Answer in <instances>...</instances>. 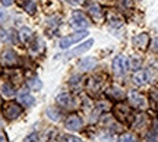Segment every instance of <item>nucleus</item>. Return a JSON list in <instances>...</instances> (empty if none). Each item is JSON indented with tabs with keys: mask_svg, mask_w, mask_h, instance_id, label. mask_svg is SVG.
I'll list each match as a JSON object with an SVG mask.
<instances>
[{
	"mask_svg": "<svg viewBox=\"0 0 158 142\" xmlns=\"http://www.w3.org/2000/svg\"><path fill=\"white\" fill-rule=\"evenodd\" d=\"M22 114V107L16 102H6L3 107V116L7 120H15Z\"/></svg>",
	"mask_w": 158,
	"mask_h": 142,
	"instance_id": "nucleus-1",
	"label": "nucleus"
},
{
	"mask_svg": "<svg viewBox=\"0 0 158 142\" xmlns=\"http://www.w3.org/2000/svg\"><path fill=\"white\" fill-rule=\"evenodd\" d=\"M86 35H88L86 31H78V32H75V34L62 38L60 43H59V46H60V48H69L70 46H73L75 43H79L81 40H84Z\"/></svg>",
	"mask_w": 158,
	"mask_h": 142,
	"instance_id": "nucleus-2",
	"label": "nucleus"
},
{
	"mask_svg": "<svg viewBox=\"0 0 158 142\" xmlns=\"http://www.w3.org/2000/svg\"><path fill=\"white\" fill-rule=\"evenodd\" d=\"M70 25H72V27H75V28L85 29V28H88V27H89L91 22H89V19L85 16L82 12L75 10L73 15H72V19H70Z\"/></svg>",
	"mask_w": 158,
	"mask_h": 142,
	"instance_id": "nucleus-3",
	"label": "nucleus"
},
{
	"mask_svg": "<svg viewBox=\"0 0 158 142\" xmlns=\"http://www.w3.org/2000/svg\"><path fill=\"white\" fill-rule=\"evenodd\" d=\"M129 69V60L126 59L124 56H117L114 57L113 60V72L116 75H124Z\"/></svg>",
	"mask_w": 158,
	"mask_h": 142,
	"instance_id": "nucleus-4",
	"label": "nucleus"
},
{
	"mask_svg": "<svg viewBox=\"0 0 158 142\" xmlns=\"http://www.w3.org/2000/svg\"><path fill=\"white\" fill-rule=\"evenodd\" d=\"M92 44H94V40H92V38L88 41H85L81 46L75 47V48H72L70 51H68V53H66V59H73V57L79 56V54H84L85 51H88L91 47H92Z\"/></svg>",
	"mask_w": 158,
	"mask_h": 142,
	"instance_id": "nucleus-5",
	"label": "nucleus"
},
{
	"mask_svg": "<svg viewBox=\"0 0 158 142\" xmlns=\"http://www.w3.org/2000/svg\"><path fill=\"white\" fill-rule=\"evenodd\" d=\"M114 114L120 122H129L130 120V108L126 106V104H117L114 107Z\"/></svg>",
	"mask_w": 158,
	"mask_h": 142,
	"instance_id": "nucleus-6",
	"label": "nucleus"
},
{
	"mask_svg": "<svg viewBox=\"0 0 158 142\" xmlns=\"http://www.w3.org/2000/svg\"><path fill=\"white\" fill-rule=\"evenodd\" d=\"M129 102L135 108H145L147 107V98L136 91H132L129 94Z\"/></svg>",
	"mask_w": 158,
	"mask_h": 142,
	"instance_id": "nucleus-7",
	"label": "nucleus"
},
{
	"mask_svg": "<svg viewBox=\"0 0 158 142\" xmlns=\"http://www.w3.org/2000/svg\"><path fill=\"white\" fill-rule=\"evenodd\" d=\"M66 127L68 131H72V132H78L82 129V119L76 116V114H70L66 120Z\"/></svg>",
	"mask_w": 158,
	"mask_h": 142,
	"instance_id": "nucleus-8",
	"label": "nucleus"
},
{
	"mask_svg": "<svg viewBox=\"0 0 158 142\" xmlns=\"http://www.w3.org/2000/svg\"><path fill=\"white\" fill-rule=\"evenodd\" d=\"M88 13L91 15V19H94L95 22H100L104 18V12H102L101 6L97 5V3H92V5L88 6Z\"/></svg>",
	"mask_w": 158,
	"mask_h": 142,
	"instance_id": "nucleus-9",
	"label": "nucleus"
},
{
	"mask_svg": "<svg viewBox=\"0 0 158 142\" xmlns=\"http://www.w3.org/2000/svg\"><path fill=\"white\" fill-rule=\"evenodd\" d=\"M133 44H135L138 48H141V50H147V47L149 46V37L148 34H139L136 35L135 38H133Z\"/></svg>",
	"mask_w": 158,
	"mask_h": 142,
	"instance_id": "nucleus-10",
	"label": "nucleus"
},
{
	"mask_svg": "<svg viewBox=\"0 0 158 142\" xmlns=\"http://www.w3.org/2000/svg\"><path fill=\"white\" fill-rule=\"evenodd\" d=\"M56 101L60 104V106H63V107H73V98H72V95L70 94H68V92H63V94H59L56 98Z\"/></svg>",
	"mask_w": 158,
	"mask_h": 142,
	"instance_id": "nucleus-11",
	"label": "nucleus"
},
{
	"mask_svg": "<svg viewBox=\"0 0 158 142\" xmlns=\"http://www.w3.org/2000/svg\"><path fill=\"white\" fill-rule=\"evenodd\" d=\"M3 62H5V65H6V66H9V68H12V66H16V65H18L16 53H15L13 50L5 51V54H3Z\"/></svg>",
	"mask_w": 158,
	"mask_h": 142,
	"instance_id": "nucleus-12",
	"label": "nucleus"
},
{
	"mask_svg": "<svg viewBox=\"0 0 158 142\" xmlns=\"http://www.w3.org/2000/svg\"><path fill=\"white\" fill-rule=\"evenodd\" d=\"M18 101H19V104H22V106H25V107H31V106H34V97L31 95V94H28V92H21L19 95H18Z\"/></svg>",
	"mask_w": 158,
	"mask_h": 142,
	"instance_id": "nucleus-13",
	"label": "nucleus"
},
{
	"mask_svg": "<svg viewBox=\"0 0 158 142\" xmlns=\"http://www.w3.org/2000/svg\"><path fill=\"white\" fill-rule=\"evenodd\" d=\"M148 81H149L148 72H145V70H139V72H136L133 75V82H135L136 85H145Z\"/></svg>",
	"mask_w": 158,
	"mask_h": 142,
	"instance_id": "nucleus-14",
	"label": "nucleus"
},
{
	"mask_svg": "<svg viewBox=\"0 0 158 142\" xmlns=\"http://www.w3.org/2000/svg\"><path fill=\"white\" fill-rule=\"evenodd\" d=\"M97 60L94 59V57H86V59H84V60H81L78 65V68L81 69V70H89V69H92L94 66H95Z\"/></svg>",
	"mask_w": 158,
	"mask_h": 142,
	"instance_id": "nucleus-15",
	"label": "nucleus"
},
{
	"mask_svg": "<svg viewBox=\"0 0 158 142\" xmlns=\"http://www.w3.org/2000/svg\"><path fill=\"white\" fill-rule=\"evenodd\" d=\"M107 95L111 97V98H114V100H123L124 92H123V90H120V88H117V86H113V88H110V90L107 91Z\"/></svg>",
	"mask_w": 158,
	"mask_h": 142,
	"instance_id": "nucleus-16",
	"label": "nucleus"
},
{
	"mask_svg": "<svg viewBox=\"0 0 158 142\" xmlns=\"http://www.w3.org/2000/svg\"><path fill=\"white\" fill-rule=\"evenodd\" d=\"M2 92H3L5 97H13L15 95V88H13L9 82H6V84L2 85Z\"/></svg>",
	"mask_w": 158,
	"mask_h": 142,
	"instance_id": "nucleus-17",
	"label": "nucleus"
},
{
	"mask_svg": "<svg viewBox=\"0 0 158 142\" xmlns=\"http://www.w3.org/2000/svg\"><path fill=\"white\" fill-rule=\"evenodd\" d=\"M28 86L31 88V90H35V91H38V90H41L43 84H41V81H40L38 78H31V79L28 81Z\"/></svg>",
	"mask_w": 158,
	"mask_h": 142,
	"instance_id": "nucleus-18",
	"label": "nucleus"
},
{
	"mask_svg": "<svg viewBox=\"0 0 158 142\" xmlns=\"http://www.w3.org/2000/svg\"><path fill=\"white\" fill-rule=\"evenodd\" d=\"M23 9L28 12V13H35V10H37V5H35V2H32V0H25Z\"/></svg>",
	"mask_w": 158,
	"mask_h": 142,
	"instance_id": "nucleus-19",
	"label": "nucleus"
},
{
	"mask_svg": "<svg viewBox=\"0 0 158 142\" xmlns=\"http://www.w3.org/2000/svg\"><path fill=\"white\" fill-rule=\"evenodd\" d=\"M19 37H21V40H22L23 43H27V41L32 37V32H31V29L29 28H22L21 31H19Z\"/></svg>",
	"mask_w": 158,
	"mask_h": 142,
	"instance_id": "nucleus-20",
	"label": "nucleus"
},
{
	"mask_svg": "<svg viewBox=\"0 0 158 142\" xmlns=\"http://www.w3.org/2000/svg\"><path fill=\"white\" fill-rule=\"evenodd\" d=\"M118 142H136V138L132 135V133H124L120 136Z\"/></svg>",
	"mask_w": 158,
	"mask_h": 142,
	"instance_id": "nucleus-21",
	"label": "nucleus"
},
{
	"mask_svg": "<svg viewBox=\"0 0 158 142\" xmlns=\"http://www.w3.org/2000/svg\"><path fill=\"white\" fill-rule=\"evenodd\" d=\"M47 114H48V116H50V119L51 120H60V113H59V111H54V108H48V110H47Z\"/></svg>",
	"mask_w": 158,
	"mask_h": 142,
	"instance_id": "nucleus-22",
	"label": "nucleus"
},
{
	"mask_svg": "<svg viewBox=\"0 0 158 142\" xmlns=\"http://www.w3.org/2000/svg\"><path fill=\"white\" fill-rule=\"evenodd\" d=\"M62 142H82L79 138L73 136V135H66V136L62 138Z\"/></svg>",
	"mask_w": 158,
	"mask_h": 142,
	"instance_id": "nucleus-23",
	"label": "nucleus"
},
{
	"mask_svg": "<svg viewBox=\"0 0 158 142\" xmlns=\"http://www.w3.org/2000/svg\"><path fill=\"white\" fill-rule=\"evenodd\" d=\"M23 142H37V135H35V133L34 135H29V136Z\"/></svg>",
	"mask_w": 158,
	"mask_h": 142,
	"instance_id": "nucleus-24",
	"label": "nucleus"
},
{
	"mask_svg": "<svg viewBox=\"0 0 158 142\" xmlns=\"http://www.w3.org/2000/svg\"><path fill=\"white\" fill-rule=\"evenodd\" d=\"M148 142H157V135H148Z\"/></svg>",
	"mask_w": 158,
	"mask_h": 142,
	"instance_id": "nucleus-25",
	"label": "nucleus"
},
{
	"mask_svg": "<svg viewBox=\"0 0 158 142\" xmlns=\"http://www.w3.org/2000/svg\"><path fill=\"white\" fill-rule=\"evenodd\" d=\"M0 2H2V5H5V6L13 5V0H0Z\"/></svg>",
	"mask_w": 158,
	"mask_h": 142,
	"instance_id": "nucleus-26",
	"label": "nucleus"
},
{
	"mask_svg": "<svg viewBox=\"0 0 158 142\" xmlns=\"http://www.w3.org/2000/svg\"><path fill=\"white\" fill-rule=\"evenodd\" d=\"M68 2H70V3H73V5H81L84 0H68Z\"/></svg>",
	"mask_w": 158,
	"mask_h": 142,
	"instance_id": "nucleus-27",
	"label": "nucleus"
},
{
	"mask_svg": "<svg viewBox=\"0 0 158 142\" xmlns=\"http://www.w3.org/2000/svg\"><path fill=\"white\" fill-rule=\"evenodd\" d=\"M0 142H6V135L3 132H0Z\"/></svg>",
	"mask_w": 158,
	"mask_h": 142,
	"instance_id": "nucleus-28",
	"label": "nucleus"
},
{
	"mask_svg": "<svg viewBox=\"0 0 158 142\" xmlns=\"http://www.w3.org/2000/svg\"><path fill=\"white\" fill-rule=\"evenodd\" d=\"M152 48H154V50H158V38H157V40H154V44H152Z\"/></svg>",
	"mask_w": 158,
	"mask_h": 142,
	"instance_id": "nucleus-29",
	"label": "nucleus"
},
{
	"mask_svg": "<svg viewBox=\"0 0 158 142\" xmlns=\"http://www.w3.org/2000/svg\"><path fill=\"white\" fill-rule=\"evenodd\" d=\"M2 18H5V13H2V12H0V19H2Z\"/></svg>",
	"mask_w": 158,
	"mask_h": 142,
	"instance_id": "nucleus-30",
	"label": "nucleus"
},
{
	"mask_svg": "<svg viewBox=\"0 0 158 142\" xmlns=\"http://www.w3.org/2000/svg\"><path fill=\"white\" fill-rule=\"evenodd\" d=\"M0 104H2V98H0Z\"/></svg>",
	"mask_w": 158,
	"mask_h": 142,
	"instance_id": "nucleus-31",
	"label": "nucleus"
}]
</instances>
